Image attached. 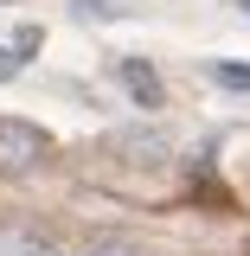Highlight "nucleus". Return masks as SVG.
<instances>
[{
  "label": "nucleus",
  "instance_id": "f257e3e1",
  "mask_svg": "<svg viewBox=\"0 0 250 256\" xmlns=\"http://www.w3.org/2000/svg\"><path fill=\"white\" fill-rule=\"evenodd\" d=\"M52 154V134L26 116H0V173H32Z\"/></svg>",
  "mask_w": 250,
  "mask_h": 256
},
{
  "label": "nucleus",
  "instance_id": "f03ea898",
  "mask_svg": "<svg viewBox=\"0 0 250 256\" xmlns=\"http://www.w3.org/2000/svg\"><path fill=\"white\" fill-rule=\"evenodd\" d=\"M122 90L135 96L141 109H154L160 96H167V90H160V70H154V64H141V58H122Z\"/></svg>",
  "mask_w": 250,
  "mask_h": 256
},
{
  "label": "nucleus",
  "instance_id": "7ed1b4c3",
  "mask_svg": "<svg viewBox=\"0 0 250 256\" xmlns=\"http://www.w3.org/2000/svg\"><path fill=\"white\" fill-rule=\"evenodd\" d=\"M32 45H39V32H13V45H0V84H7V77H13V70H20V64L32 58Z\"/></svg>",
  "mask_w": 250,
  "mask_h": 256
},
{
  "label": "nucleus",
  "instance_id": "20e7f679",
  "mask_svg": "<svg viewBox=\"0 0 250 256\" xmlns=\"http://www.w3.org/2000/svg\"><path fill=\"white\" fill-rule=\"evenodd\" d=\"M212 77L224 90H250V64H212Z\"/></svg>",
  "mask_w": 250,
  "mask_h": 256
},
{
  "label": "nucleus",
  "instance_id": "39448f33",
  "mask_svg": "<svg viewBox=\"0 0 250 256\" xmlns=\"http://www.w3.org/2000/svg\"><path fill=\"white\" fill-rule=\"evenodd\" d=\"M90 256H128V250H122V244H96Z\"/></svg>",
  "mask_w": 250,
  "mask_h": 256
}]
</instances>
